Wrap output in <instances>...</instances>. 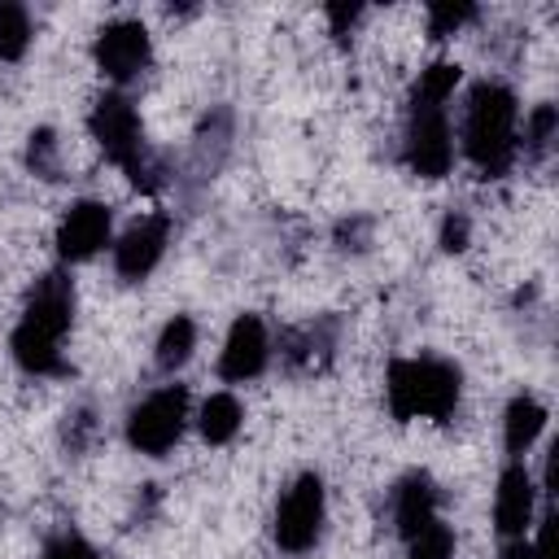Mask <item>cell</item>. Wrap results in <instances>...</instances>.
<instances>
[{
  "label": "cell",
  "mask_w": 559,
  "mask_h": 559,
  "mask_svg": "<svg viewBox=\"0 0 559 559\" xmlns=\"http://www.w3.org/2000/svg\"><path fill=\"white\" fill-rule=\"evenodd\" d=\"M454 87H459V66L454 61H432L428 70H419V83L411 92V114L415 109H445Z\"/></svg>",
  "instance_id": "obj_16"
},
{
  "label": "cell",
  "mask_w": 559,
  "mask_h": 559,
  "mask_svg": "<svg viewBox=\"0 0 559 559\" xmlns=\"http://www.w3.org/2000/svg\"><path fill=\"white\" fill-rule=\"evenodd\" d=\"M467 236H472L467 214H445V223H441V245H445L450 253H459V249H467Z\"/></svg>",
  "instance_id": "obj_24"
},
{
  "label": "cell",
  "mask_w": 559,
  "mask_h": 559,
  "mask_svg": "<svg viewBox=\"0 0 559 559\" xmlns=\"http://www.w3.org/2000/svg\"><path fill=\"white\" fill-rule=\"evenodd\" d=\"M92 52H96V66H100L105 79L127 83L148 66V31L140 22H131V17L109 22V26H100Z\"/></svg>",
  "instance_id": "obj_8"
},
{
  "label": "cell",
  "mask_w": 559,
  "mask_h": 559,
  "mask_svg": "<svg viewBox=\"0 0 559 559\" xmlns=\"http://www.w3.org/2000/svg\"><path fill=\"white\" fill-rule=\"evenodd\" d=\"M266 358H271V341H266L262 319H258V314H240V319L231 323L227 341H223V354H218V376H223V380L245 384V380L262 376Z\"/></svg>",
  "instance_id": "obj_10"
},
{
  "label": "cell",
  "mask_w": 559,
  "mask_h": 559,
  "mask_svg": "<svg viewBox=\"0 0 559 559\" xmlns=\"http://www.w3.org/2000/svg\"><path fill=\"white\" fill-rule=\"evenodd\" d=\"M26 166L39 175V179H57L61 162H57V135L48 127L31 131V144H26Z\"/></svg>",
  "instance_id": "obj_21"
},
{
  "label": "cell",
  "mask_w": 559,
  "mask_h": 559,
  "mask_svg": "<svg viewBox=\"0 0 559 559\" xmlns=\"http://www.w3.org/2000/svg\"><path fill=\"white\" fill-rule=\"evenodd\" d=\"M555 131H559L555 105H537V109L524 118V153H528V157H546L550 144H555Z\"/></svg>",
  "instance_id": "obj_19"
},
{
  "label": "cell",
  "mask_w": 559,
  "mask_h": 559,
  "mask_svg": "<svg viewBox=\"0 0 559 559\" xmlns=\"http://www.w3.org/2000/svg\"><path fill=\"white\" fill-rule=\"evenodd\" d=\"M183 424H188V389L183 384H166L157 393H148L131 419H127V441L148 454V459H162L179 437H183Z\"/></svg>",
  "instance_id": "obj_5"
},
{
  "label": "cell",
  "mask_w": 559,
  "mask_h": 559,
  "mask_svg": "<svg viewBox=\"0 0 559 559\" xmlns=\"http://www.w3.org/2000/svg\"><path fill=\"white\" fill-rule=\"evenodd\" d=\"M323 533V480L314 472L297 476L275 507V542L288 555H306Z\"/></svg>",
  "instance_id": "obj_6"
},
{
  "label": "cell",
  "mask_w": 559,
  "mask_h": 559,
  "mask_svg": "<svg viewBox=\"0 0 559 559\" xmlns=\"http://www.w3.org/2000/svg\"><path fill=\"white\" fill-rule=\"evenodd\" d=\"M437 520V489L424 472H411L397 489H393V524L397 533L411 542L415 533H424Z\"/></svg>",
  "instance_id": "obj_13"
},
{
  "label": "cell",
  "mask_w": 559,
  "mask_h": 559,
  "mask_svg": "<svg viewBox=\"0 0 559 559\" xmlns=\"http://www.w3.org/2000/svg\"><path fill=\"white\" fill-rule=\"evenodd\" d=\"M192 349H197V323L188 314H175L157 336V367L175 371V367H183L192 358Z\"/></svg>",
  "instance_id": "obj_17"
},
{
  "label": "cell",
  "mask_w": 559,
  "mask_h": 559,
  "mask_svg": "<svg viewBox=\"0 0 559 559\" xmlns=\"http://www.w3.org/2000/svg\"><path fill=\"white\" fill-rule=\"evenodd\" d=\"M44 559H100V555H96L79 533H61L57 542H48Z\"/></svg>",
  "instance_id": "obj_23"
},
{
  "label": "cell",
  "mask_w": 559,
  "mask_h": 559,
  "mask_svg": "<svg viewBox=\"0 0 559 559\" xmlns=\"http://www.w3.org/2000/svg\"><path fill=\"white\" fill-rule=\"evenodd\" d=\"M411 555L406 559H454V533L441 524V520H432L424 533H415L411 542Z\"/></svg>",
  "instance_id": "obj_20"
},
{
  "label": "cell",
  "mask_w": 559,
  "mask_h": 559,
  "mask_svg": "<svg viewBox=\"0 0 559 559\" xmlns=\"http://www.w3.org/2000/svg\"><path fill=\"white\" fill-rule=\"evenodd\" d=\"M87 131H92V140L105 148V157L131 175V183H140L144 192H153V188L166 183V179H162V166L144 153L140 114H135V105H131L122 92H105V96L92 105Z\"/></svg>",
  "instance_id": "obj_4"
},
{
  "label": "cell",
  "mask_w": 559,
  "mask_h": 559,
  "mask_svg": "<svg viewBox=\"0 0 559 559\" xmlns=\"http://www.w3.org/2000/svg\"><path fill=\"white\" fill-rule=\"evenodd\" d=\"M328 17H332L336 35H345V26H354V17H358V4H332V9H328Z\"/></svg>",
  "instance_id": "obj_25"
},
{
  "label": "cell",
  "mask_w": 559,
  "mask_h": 559,
  "mask_svg": "<svg viewBox=\"0 0 559 559\" xmlns=\"http://www.w3.org/2000/svg\"><path fill=\"white\" fill-rule=\"evenodd\" d=\"M109 245V210L100 201H74L57 227V253L66 262H87Z\"/></svg>",
  "instance_id": "obj_11"
},
{
  "label": "cell",
  "mask_w": 559,
  "mask_h": 559,
  "mask_svg": "<svg viewBox=\"0 0 559 559\" xmlns=\"http://www.w3.org/2000/svg\"><path fill=\"white\" fill-rule=\"evenodd\" d=\"M393 419H450L459 406V367L441 358H393L384 376Z\"/></svg>",
  "instance_id": "obj_3"
},
{
  "label": "cell",
  "mask_w": 559,
  "mask_h": 559,
  "mask_svg": "<svg viewBox=\"0 0 559 559\" xmlns=\"http://www.w3.org/2000/svg\"><path fill=\"white\" fill-rule=\"evenodd\" d=\"M533 524V476L524 463H511L498 476V493H493V528L502 537H524Z\"/></svg>",
  "instance_id": "obj_12"
},
{
  "label": "cell",
  "mask_w": 559,
  "mask_h": 559,
  "mask_svg": "<svg viewBox=\"0 0 559 559\" xmlns=\"http://www.w3.org/2000/svg\"><path fill=\"white\" fill-rule=\"evenodd\" d=\"M240 424H245V411H240V402H236L231 393H210V397L201 402L197 428H201V437H205L210 445H227V441L240 432Z\"/></svg>",
  "instance_id": "obj_15"
},
{
  "label": "cell",
  "mask_w": 559,
  "mask_h": 559,
  "mask_svg": "<svg viewBox=\"0 0 559 559\" xmlns=\"http://www.w3.org/2000/svg\"><path fill=\"white\" fill-rule=\"evenodd\" d=\"M166 240H170V218L166 214H148V218L131 223L114 245V271L122 280H144L162 262Z\"/></svg>",
  "instance_id": "obj_9"
},
{
  "label": "cell",
  "mask_w": 559,
  "mask_h": 559,
  "mask_svg": "<svg viewBox=\"0 0 559 559\" xmlns=\"http://www.w3.org/2000/svg\"><path fill=\"white\" fill-rule=\"evenodd\" d=\"M542 428H546V406L537 397H528V393L511 397V406L502 415V441H507V450L511 454H524L542 437Z\"/></svg>",
  "instance_id": "obj_14"
},
{
  "label": "cell",
  "mask_w": 559,
  "mask_h": 559,
  "mask_svg": "<svg viewBox=\"0 0 559 559\" xmlns=\"http://www.w3.org/2000/svg\"><path fill=\"white\" fill-rule=\"evenodd\" d=\"M463 153L485 179H498L511 170L520 153V100L507 83H476L463 114Z\"/></svg>",
  "instance_id": "obj_2"
},
{
  "label": "cell",
  "mask_w": 559,
  "mask_h": 559,
  "mask_svg": "<svg viewBox=\"0 0 559 559\" xmlns=\"http://www.w3.org/2000/svg\"><path fill=\"white\" fill-rule=\"evenodd\" d=\"M31 44V17L22 4L0 0V61H17Z\"/></svg>",
  "instance_id": "obj_18"
},
{
  "label": "cell",
  "mask_w": 559,
  "mask_h": 559,
  "mask_svg": "<svg viewBox=\"0 0 559 559\" xmlns=\"http://www.w3.org/2000/svg\"><path fill=\"white\" fill-rule=\"evenodd\" d=\"M406 166L424 179H441L454 166V140L445 109H415L406 131Z\"/></svg>",
  "instance_id": "obj_7"
},
{
  "label": "cell",
  "mask_w": 559,
  "mask_h": 559,
  "mask_svg": "<svg viewBox=\"0 0 559 559\" xmlns=\"http://www.w3.org/2000/svg\"><path fill=\"white\" fill-rule=\"evenodd\" d=\"M472 17H476L472 4H428V35H432V39H445V35H454L459 26H467Z\"/></svg>",
  "instance_id": "obj_22"
},
{
  "label": "cell",
  "mask_w": 559,
  "mask_h": 559,
  "mask_svg": "<svg viewBox=\"0 0 559 559\" xmlns=\"http://www.w3.org/2000/svg\"><path fill=\"white\" fill-rule=\"evenodd\" d=\"M70 314H74V288L61 271H48L35 280L31 301L9 336L13 362L31 376H66V358H61V336L70 332Z\"/></svg>",
  "instance_id": "obj_1"
}]
</instances>
